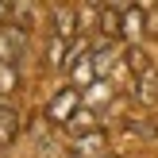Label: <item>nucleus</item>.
<instances>
[{
	"label": "nucleus",
	"instance_id": "1",
	"mask_svg": "<svg viewBox=\"0 0 158 158\" xmlns=\"http://www.w3.org/2000/svg\"><path fill=\"white\" fill-rule=\"evenodd\" d=\"M81 104H85V93L77 89V85H66V89H58V93L50 97V104H46V123H58V127H66Z\"/></svg>",
	"mask_w": 158,
	"mask_h": 158
},
{
	"label": "nucleus",
	"instance_id": "2",
	"mask_svg": "<svg viewBox=\"0 0 158 158\" xmlns=\"http://www.w3.org/2000/svg\"><path fill=\"white\" fill-rule=\"evenodd\" d=\"M143 35H147V8L127 4V8L120 12V39H127V43H139Z\"/></svg>",
	"mask_w": 158,
	"mask_h": 158
},
{
	"label": "nucleus",
	"instance_id": "3",
	"mask_svg": "<svg viewBox=\"0 0 158 158\" xmlns=\"http://www.w3.org/2000/svg\"><path fill=\"white\" fill-rule=\"evenodd\" d=\"M73 154L77 158H100V154H108L104 127H93V131H85V135H73Z\"/></svg>",
	"mask_w": 158,
	"mask_h": 158
},
{
	"label": "nucleus",
	"instance_id": "4",
	"mask_svg": "<svg viewBox=\"0 0 158 158\" xmlns=\"http://www.w3.org/2000/svg\"><path fill=\"white\" fill-rule=\"evenodd\" d=\"M116 62H120V46H116V39H97L93 43V66H97V77H108L116 69Z\"/></svg>",
	"mask_w": 158,
	"mask_h": 158
},
{
	"label": "nucleus",
	"instance_id": "5",
	"mask_svg": "<svg viewBox=\"0 0 158 158\" xmlns=\"http://www.w3.org/2000/svg\"><path fill=\"white\" fill-rule=\"evenodd\" d=\"M50 35L58 39H77V12L69 4H58L50 12Z\"/></svg>",
	"mask_w": 158,
	"mask_h": 158
},
{
	"label": "nucleus",
	"instance_id": "6",
	"mask_svg": "<svg viewBox=\"0 0 158 158\" xmlns=\"http://www.w3.org/2000/svg\"><path fill=\"white\" fill-rule=\"evenodd\" d=\"M135 97H139V104H147V108L158 104V69L154 66L135 77Z\"/></svg>",
	"mask_w": 158,
	"mask_h": 158
},
{
	"label": "nucleus",
	"instance_id": "7",
	"mask_svg": "<svg viewBox=\"0 0 158 158\" xmlns=\"http://www.w3.org/2000/svg\"><path fill=\"white\" fill-rule=\"evenodd\" d=\"M15 135H19V108H12L4 100L0 104V147H8Z\"/></svg>",
	"mask_w": 158,
	"mask_h": 158
},
{
	"label": "nucleus",
	"instance_id": "8",
	"mask_svg": "<svg viewBox=\"0 0 158 158\" xmlns=\"http://www.w3.org/2000/svg\"><path fill=\"white\" fill-rule=\"evenodd\" d=\"M66 127H69V135H85V131L100 127V120H97V112H93L89 104H81V108H77V112H73V120L66 123Z\"/></svg>",
	"mask_w": 158,
	"mask_h": 158
},
{
	"label": "nucleus",
	"instance_id": "9",
	"mask_svg": "<svg viewBox=\"0 0 158 158\" xmlns=\"http://www.w3.org/2000/svg\"><path fill=\"white\" fill-rule=\"evenodd\" d=\"M12 23L31 31V23H35V0H12Z\"/></svg>",
	"mask_w": 158,
	"mask_h": 158
},
{
	"label": "nucleus",
	"instance_id": "10",
	"mask_svg": "<svg viewBox=\"0 0 158 158\" xmlns=\"http://www.w3.org/2000/svg\"><path fill=\"white\" fill-rule=\"evenodd\" d=\"M19 89V69L12 66V62H0V97H8V93Z\"/></svg>",
	"mask_w": 158,
	"mask_h": 158
},
{
	"label": "nucleus",
	"instance_id": "11",
	"mask_svg": "<svg viewBox=\"0 0 158 158\" xmlns=\"http://www.w3.org/2000/svg\"><path fill=\"white\" fill-rule=\"evenodd\" d=\"M100 35L120 39V12H116V8H104V4H100Z\"/></svg>",
	"mask_w": 158,
	"mask_h": 158
},
{
	"label": "nucleus",
	"instance_id": "12",
	"mask_svg": "<svg viewBox=\"0 0 158 158\" xmlns=\"http://www.w3.org/2000/svg\"><path fill=\"white\" fill-rule=\"evenodd\" d=\"M127 66H131V73H143V69H151V58H147V50H143V46H139V43H131L127 46Z\"/></svg>",
	"mask_w": 158,
	"mask_h": 158
},
{
	"label": "nucleus",
	"instance_id": "13",
	"mask_svg": "<svg viewBox=\"0 0 158 158\" xmlns=\"http://www.w3.org/2000/svg\"><path fill=\"white\" fill-rule=\"evenodd\" d=\"M123 131H131V135H147V139L158 135V127H154L151 120H123Z\"/></svg>",
	"mask_w": 158,
	"mask_h": 158
},
{
	"label": "nucleus",
	"instance_id": "14",
	"mask_svg": "<svg viewBox=\"0 0 158 158\" xmlns=\"http://www.w3.org/2000/svg\"><path fill=\"white\" fill-rule=\"evenodd\" d=\"M12 23V0H0V27Z\"/></svg>",
	"mask_w": 158,
	"mask_h": 158
},
{
	"label": "nucleus",
	"instance_id": "15",
	"mask_svg": "<svg viewBox=\"0 0 158 158\" xmlns=\"http://www.w3.org/2000/svg\"><path fill=\"white\" fill-rule=\"evenodd\" d=\"M100 158H120V154H100Z\"/></svg>",
	"mask_w": 158,
	"mask_h": 158
},
{
	"label": "nucleus",
	"instance_id": "16",
	"mask_svg": "<svg viewBox=\"0 0 158 158\" xmlns=\"http://www.w3.org/2000/svg\"><path fill=\"white\" fill-rule=\"evenodd\" d=\"M4 100H8V97H0V104H4Z\"/></svg>",
	"mask_w": 158,
	"mask_h": 158
},
{
	"label": "nucleus",
	"instance_id": "17",
	"mask_svg": "<svg viewBox=\"0 0 158 158\" xmlns=\"http://www.w3.org/2000/svg\"><path fill=\"white\" fill-rule=\"evenodd\" d=\"M73 158H77V154H73Z\"/></svg>",
	"mask_w": 158,
	"mask_h": 158
}]
</instances>
